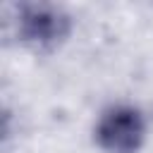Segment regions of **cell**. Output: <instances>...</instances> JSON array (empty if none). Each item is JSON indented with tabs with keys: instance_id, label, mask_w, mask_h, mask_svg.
<instances>
[{
	"instance_id": "cell-1",
	"label": "cell",
	"mask_w": 153,
	"mask_h": 153,
	"mask_svg": "<svg viewBox=\"0 0 153 153\" xmlns=\"http://www.w3.org/2000/svg\"><path fill=\"white\" fill-rule=\"evenodd\" d=\"M17 12V38L33 53L57 50L72 33V17L62 5L55 2H19Z\"/></svg>"
},
{
	"instance_id": "cell-2",
	"label": "cell",
	"mask_w": 153,
	"mask_h": 153,
	"mask_svg": "<svg viewBox=\"0 0 153 153\" xmlns=\"http://www.w3.org/2000/svg\"><path fill=\"white\" fill-rule=\"evenodd\" d=\"M93 141L105 153H139L146 141L141 110L129 103L108 105L93 124Z\"/></svg>"
}]
</instances>
